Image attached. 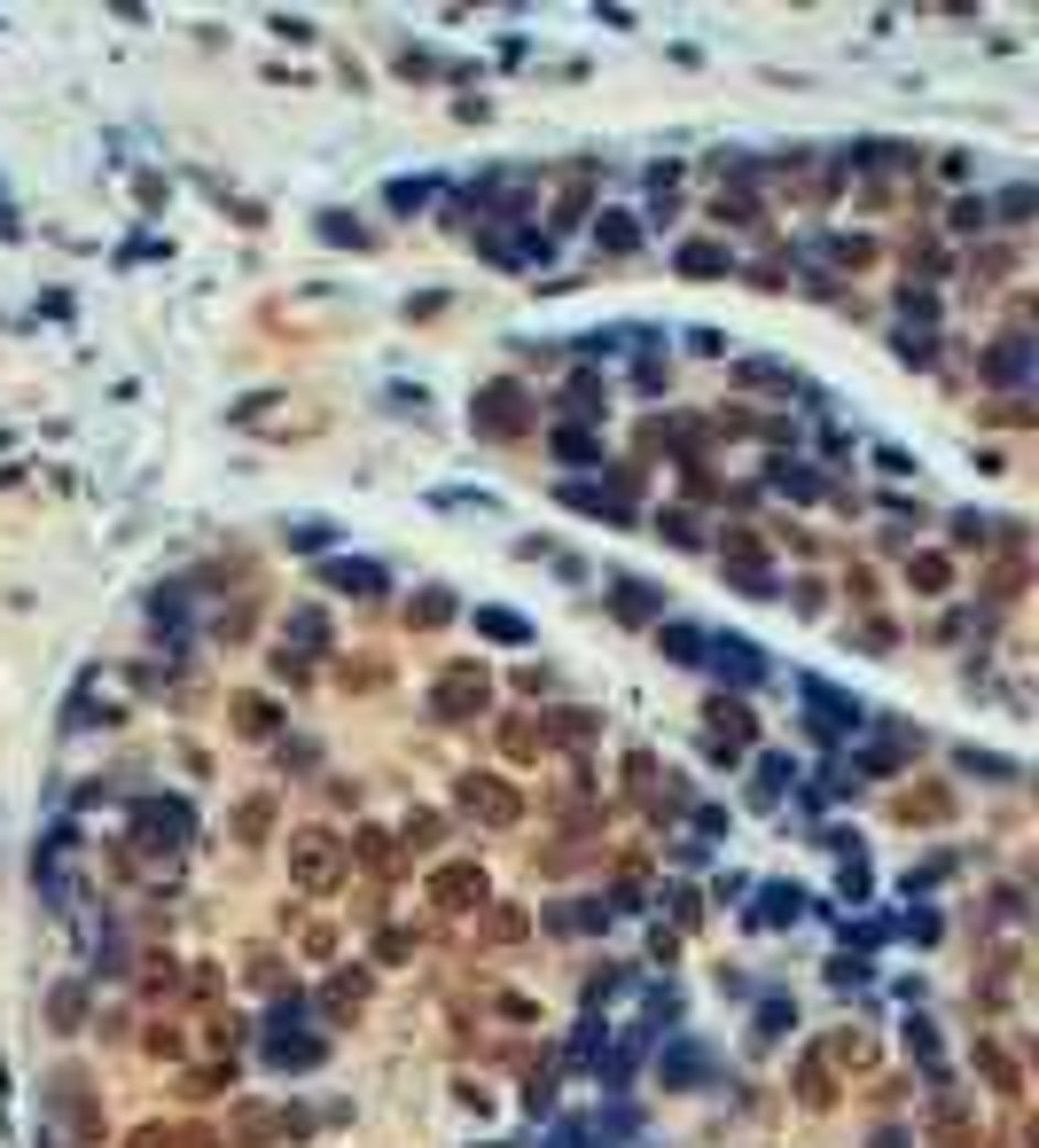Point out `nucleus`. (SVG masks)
I'll use <instances>...</instances> for the list:
<instances>
[{
  "mask_svg": "<svg viewBox=\"0 0 1039 1148\" xmlns=\"http://www.w3.org/2000/svg\"><path fill=\"white\" fill-rule=\"evenodd\" d=\"M290 882L297 891H336L344 882V836L336 828H290Z\"/></svg>",
  "mask_w": 1039,
  "mask_h": 1148,
  "instance_id": "1",
  "label": "nucleus"
},
{
  "mask_svg": "<svg viewBox=\"0 0 1039 1148\" xmlns=\"http://www.w3.org/2000/svg\"><path fill=\"white\" fill-rule=\"evenodd\" d=\"M454 798H462V813H469L477 828H493V836L524 821V798H516L508 781H493V773H462V789H454Z\"/></svg>",
  "mask_w": 1039,
  "mask_h": 1148,
  "instance_id": "2",
  "label": "nucleus"
},
{
  "mask_svg": "<svg viewBox=\"0 0 1039 1148\" xmlns=\"http://www.w3.org/2000/svg\"><path fill=\"white\" fill-rule=\"evenodd\" d=\"M485 703H493L485 664H446V672H439V687H430V712H439V719H477Z\"/></svg>",
  "mask_w": 1039,
  "mask_h": 1148,
  "instance_id": "3",
  "label": "nucleus"
},
{
  "mask_svg": "<svg viewBox=\"0 0 1039 1148\" xmlns=\"http://www.w3.org/2000/svg\"><path fill=\"white\" fill-rule=\"evenodd\" d=\"M469 422H477L485 437H516V430H532V399L516 391V383H485L477 407H469Z\"/></svg>",
  "mask_w": 1039,
  "mask_h": 1148,
  "instance_id": "4",
  "label": "nucleus"
},
{
  "mask_svg": "<svg viewBox=\"0 0 1039 1148\" xmlns=\"http://www.w3.org/2000/svg\"><path fill=\"white\" fill-rule=\"evenodd\" d=\"M235 422H242V430H274V437H282V430H297V437H305V430H321L328 414H321V407H267V399H242V407H235Z\"/></svg>",
  "mask_w": 1039,
  "mask_h": 1148,
  "instance_id": "5",
  "label": "nucleus"
},
{
  "mask_svg": "<svg viewBox=\"0 0 1039 1148\" xmlns=\"http://www.w3.org/2000/svg\"><path fill=\"white\" fill-rule=\"evenodd\" d=\"M430 899H439L446 914H469V907H485V875H477L469 859H454V867L430 875Z\"/></svg>",
  "mask_w": 1039,
  "mask_h": 1148,
  "instance_id": "6",
  "label": "nucleus"
},
{
  "mask_svg": "<svg viewBox=\"0 0 1039 1148\" xmlns=\"http://www.w3.org/2000/svg\"><path fill=\"white\" fill-rule=\"evenodd\" d=\"M133 828H141V844H188V805L141 798V805H133Z\"/></svg>",
  "mask_w": 1039,
  "mask_h": 1148,
  "instance_id": "7",
  "label": "nucleus"
},
{
  "mask_svg": "<svg viewBox=\"0 0 1039 1148\" xmlns=\"http://www.w3.org/2000/svg\"><path fill=\"white\" fill-rule=\"evenodd\" d=\"M227 712H235V735H250V743L274 735V703H267V695H235Z\"/></svg>",
  "mask_w": 1039,
  "mask_h": 1148,
  "instance_id": "8",
  "label": "nucleus"
},
{
  "mask_svg": "<svg viewBox=\"0 0 1039 1148\" xmlns=\"http://www.w3.org/2000/svg\"><path fill=\"white\" fill-rule=\"evenodd\" d=\"M321 578H328L336 594H360V602H368V594H383V571H376V563H328Z\"/></svg>",
  "mask_w": 1039,
  "mask_h": 1148,
  "instance_id": "9",
  "label": "nucleus"
},
{
  "mask_svg": "<svg viewBox=\"0 0 1039 1148\" xmlns=\"http://www.w3.org/2000/svg\"><path fill=\"white\" fill-rule=\"evenodd\" d=\"M267 1054H274V1063H282V1071H290V1063H297V1071H313V1063H321V1039H297V1031H274V1039H267Z\"/></svg>",
  "mask_w": 1039,
  "mask_h": 1148,
  "instance_id": "10",
  "label": "nucleus"
},
{
  "mask_svg": "<svg viewBox=\"0 0 1039 1148\" xmlns=\"http://www.w3.org/2000/svg\"><path fill=\"white\" fill-rule=\"evenodd\" d=\"M500 743H508V758H540L548 750V719H508Z\"/></svg>",
  "mask_w": 1039,
  "mask_h": 1148,
  "instance_id": "11",
  "label": "nucleus"
},
{
  "mask_svg": "<svg viewBox=\"0 0 1039 1148\" xmlns=\"http://www.w3.org/2000/svg\"><path fill=\"white\" fill-rule=\"evenodd\" d=\"M907 586L914 594H945V586H954V563H945V555H914L907 563Z\"/></svg>",
  "mask_w": 1039,
  "mask_h": 1148,
  "instance_id": "12",
  "label": "nucleus"
},
{
  "mask_svg": "<svg viewBox=\"0 0 1039 1148\" xmlns=\"http://www.w3.org/2000/svg\"><path fill=\"white\" fill-rule=\"evenodd\" d=\"M267 828H274V798H242V805H235V836H242V844H258Z\"/></svg>",
  "mask_w": 1039,
  "mask_h": 1148,
  "instance_id": "13",
  "label": "nucleus"
},
{
  "mask_svg": "<svg viewBox=\"0 0 1039 1148\" xmlns=\"http://www.w3.org/2000/svg\"><path fill=\"white\" fill-rule=\"evenodd\" d=\"M439 836H446V821H439V813H407L399 852H439Z\"/></svg>",
  "mask_w": 1039,
  "mask_h": 1148,
  "instance_id": "14",
  "label": "nucleus"
},
{
  "mask_svg": "<svg viewBox=\"0 0 1039 1148\" xmlns=\"http://www.w3.org/2000/svg\"><path fill=\"white\" fill-rule=\"evenodd\" d=\"M712 735H719L727 750H735V743H750V712H743V703H727V695H719V703H712Z\"/></svg>",
  "mask_w": 1039,
  "mask_h": 1148,
  "instance_id": "15",
  "label": "nucleus"
},
{
  "mask_svg": "<svg viewBox=\"0 0 1039 1148\" xmlns=\"http://www.w3.org/2000/svg\"><path fill=\"white\" fill-rule=\"evenodd\" d=\"M829 1063H852V1071H868V1063H876L868 1031H836V1039H829Z\"/></svg>",
  "mask_w": 1039,
  "mask_h": 1148,
  "instance_id": "16",
  "label": "nucleus"
},
{
  "mask_svg": "<svg viewBox=\"0 0 1039 1148\" xmlns=\"http://www.w3.org/2000/svg\"><path fill=\"white\" fill-rule=\"evenodd\" d=\"M344 859H360V867H391V836H383V828H360L353 844H344Z\"/></svg>",
  "mask_w": 1039,
  "mask_h": 1148,
  "instance_id": "17",
  "label": "nucleus"
},
{
  "mask_svg": "<svg viewBox=\"0 0 1039 1148\" xmlns=\"http://www.w3.org/2000/svg\"><path fill=\"white\" fill-rule=\"evenodd\" d=\"M798 1094H805V1109H829V1102H836V1086H829V1063H821V1054L798 1071Z\"/></svg>",
  "mask_w": 1039,
  "mask_h": 1148,
  "instance_id": "18",
  "label": "nucleus"
},
{
  "mask_svg": "<svg viewBox=\"0 0 1039 1148\" xmlns=\"http://www.w3.org/2000/svg\"><path fill=\"white\" fill-rule=\"evenodd\" d=\"M712 649H719V672H735V680H758V672H766V664L750 657V641H712Z\"/></svg>",
  "mask_w": 1039,
  "mask_h": 1148,
  "instance_id": "19",
  "label": "nucleus"
},
{
  "mask_svg": "<svg viewBox=\"0 0 1039 1148\" xmlns=\"http://www.w3.org/2000/svg\"><path fill=\"white\" fill-rule=\"evenodd\" d=\"M899 813H907V821H945V789H907Z\"/></svg>",
  "mask_w": 1039,
  "mask_h": 1148,
  "instance_id": "20",
  "label": "nucleus"
},
{
  "mask_svg": "<svg viewBox=\"0 0 1039 1148\" xmlns=\"http://www.w3.org/2000/svg\"><path fill=\"white\" fill-rule=\"evenodd\" d=\"M47 1016H55V1031H78V1016H86V993H78V985H63V993L47 1000Z\"/></svg>",
  "mask_w": 1039,
  "mask_h": 1148,
  "instance_id": "21",
  "label": "nucleus"
},
{
  "mask_svg": "<svg viewBox=\"0 0 1039 1148\" xmlns=\"http://www.w3.org/2000/svg\"><path fill=\"white\" fill-rule=\"evenodd\" d=\"M360 993H368L360 977H336V985L321 993V1008H328V1016H353V1008H360Z\"/></svg>",
  "mask_w": 1039,
  "mask_h": 1148,
  "instance_id": "22",
  "label": "nucleus"
},
{
  "mask_svg": "<svg viewBox=\"0 0 1039 1148\" xmlns=\"http://www.w3.org/2000/svg\"><path fill=\"white\" fill-rule=\"evenodd\" d=\"M680 267H688V274H719V267H727V250H719V242H688V250H680Z\"/></svg>",
  "mask_w": 1039,
  "mask_h": 1148,
  "instance_id": "23",
  "label": "nucleus"
},
{
  "mask_svg": "<svg viewBox=\"0 0 1039 1148\" xmlns=\"http://www.w3.org/2000/svg\"><path fill=\"white\" fill-rule=\"evenodd\" d=\"M618 617H657V594H641V578H618Z\"/></svg>",
  "mask_w": 1039,
  "mask_h": 1148,
  "instance_id": "24",
  "label": "nucleus"
},
{
  "mask_svg": "<svg viewBox=\"0 0 1039 1148\" xmlns=\"http://www.w3.org/2000/svg\"><path fill=\"white\" fill-rule=\"evenodd\" d=\"M477 626H485L493 641H524V617H508V609H477Z\"/></svg>",
  "mask_w": 1039,
  "mask_h": 1148,
  "instance_id": "25",
  "label": "nucleus"
},
{
  "mask_svg": "<svg viewBox=\"0 0 1039 1148\" xmlns=\"http://www.w3.org/2000/svg\"><path fill=\"white\" fill-rule=\"evenodd\" d=\"M407 617H414V626H446L454 602H446V594H414V609H407Z\"/></svg>",
  "mask_w": 1039,
  "mask_h": 1148,
  "instance_id": "26",
  "label": "nucleus"
},
{
  "mask_svg": "<svg viewBox=\"0 0 1039 1148\" xmlns=\"http://www.w3.org/2000/svg\"><path fill=\"white\" fill-rule=\"evenodd\" d=\"M664 1079H672V1086H688V1079H704V1054H696V1047H672V1063H664Z\"/></svg>",
  "mask_w": 1039,
  "mask_h": 1148,
  "instance_id": "27",
  "label": "nucleus"
},
{
  "mask_svg": "<svg viewBox=\"0 0 1039 1148\" xmlns=\"http://www.w3.org/2000/svg\"><path fill=\"white\" fill-rule=\"evenodd\" d=\"M485 938H524V907H493L485 914Z\"/></svg>",
  "mask_w": 1039,
  "mask_h": 1148,
  "instance_id": "28",
  "label": "nucleus"
},
{
  "mask_svg": "<svg viewBox=\"0 0 1039 1148\" xmlns=\"http://www.w3.org/2000/svg\"><path fill=\"white\" fill-rule=\"evenodd\" d=\"M962 766H970V773H985V781H1008V773H1016V766H1008V758H993V750H962Z\"/></svg>",
  "mask_w": 1039,
  "mask_h": 1148,
  "instance_id": "29",
  "label": "nucleus"
},
{
  "mask_svg": "<svg viewBox=\"0 0 1039 1148\" xmlns=\"http://www.w3.org/2000/svg\"><path fill=\"white\" fill-rule=\"evenodd\" d=\"M657 532H664V540H672V548H696V516H680V508H672V516H664V523H657Z\"/></svg>",
  "mask_w": 1039,
  "mask_h": 1148,
  "instance_id": "30",
  "label": "nucleus"
},
{
  "mask_svg": "<svg viewBox=\"0 0 1039 1148\" xmlns=\"http://www.w3.org/2000/svg\"><path fill=\"white\" fill-rule=\"evenodd\" d=\"M664 657H680V664H688V657H704V641L688 633V626H672V633H664Z\"/></svg>",
  "mask_w": 1039,
  "mask_h": 1148,
  "instance_id": "31",
  "label": "nucleus"
},
{
  "mask_svg": "<svg viewBox=\"0 0 1039 1148\" xmlns=\"http://www.w3.org/2000/svg\"><path fill=\"white\" fill-rule=\"evenodd\" d=\"M290 633H297V641H328V626H321V609H297V617H290Z\"/></svg>",
  "mask_w": 1039,
  "mask_h": 1148,
  "instance_id": "32",
  "label": "nucleus"
},
{
  "mask_svg": "<svg viewBox=\"0 0 1039 1148\" xmlns=\"http://www.w3.org/2000/svg\"><path fill=\"white\" fill-rule=\"evenodd\" d=\"M133 1148H172V1133H164V1125H141V1133H133Z\"/></svg>",
  "mask_w": 1039,
  "mask_h": 1148,
  "instance_id": "33",
  "label": "nucleus"
}]
</instances>
